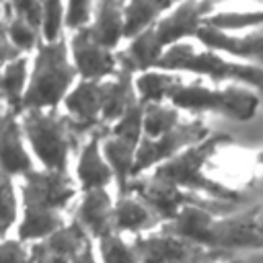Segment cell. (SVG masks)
Here are the masks:
<instances>
[{
    "label": "cell",
    "mask_w": 263,
    "mask_h": 263,
    "mask_svg": "<svg viewBox=\"0 0 263 263\" xmlns=\"http://www.w3.org/2000/svg\"><path fill=\"white\" fill-rule=\"evenodd\" d=\"M101 263H140L132 240H125L121 232H109L97 240Z\"/></svg>",
    "instance_id": "cell-26"
},
{
    "label": "cell",
    "mask_w": 263,
    "mask_h": 263,
    "mask_svg": "<svg viewBox=\"0 0 263 263\" xmlns=\"http://www.w3.org/2000/svg\"><path fill=\"white\" fill-rule=\"evenodd\" d=\"M220 2L224 0H181L171 12H166L158 23L152 25L160 49L166 51L177 43L195 39L205 21L216 12Z\"/></svg>",
    "instance_id": "cell-9"
},
{
    "label": "cell",
    "mask_w": 263,
    "mask_h": 263,
    "mask_svg": "<svg viewBox=\"0 0 263 263\" xmlns=\"http://www.w3.org/2000/svg\"><path fill=\"white\" fill-rule=\"evenodd\" d=\"M257 224H259V228H261V232H263V205L257 208Z\"/></svg>",
    "instance_id": "cell-33"
},
{
    "label": "cell",
    "mask_w": 263,
    "mask_h": 263,
    "mask_svg": "<svg viewBox=\"0 0 263 263\" xmlns=\"http://www.w3.org/2000/svg\"><path fill=\"white\" fill-rule=\"evenodd\" d=\"M90 240L92 238L86 234V230L72 220L29 247L35 263H74Z\"/></svg>",
    "instance_id": "cell-13"
},
{
    "label": "cell",
    "mask_w": 263,
    "mask_h": 263,
    "mask_svg": "<svg viewBox=\"0 0 263 263\" xmlns=\"http://www.w3.org/2000/svg\"><path fill=\"white\" fill-rule=\"evenodd\" d=\"M66 115L78 134L107 129L103 125V80H80L64 101Z\"/></svg>",
    "instance_id": "cell-12"
},
{
    "label": "cell",
    "mask_w": 263,
    "mask_h": 263,
    "mask_svg": "<svg viewBox=\"0 0 263 263\" xmlns=\"http://www.w3.org/2000/svg\"><path fill=\"white\" fill-rule=\"evenodd\" d=\"M23 134L31 152L47 171H68L70 154L78 140L72 119L58 109H31L21 113Z\"/></svg>",
    "instance_id": "cell-6"
},
{
    "label": "cell",
    "mask_w": 263,
    "mask_h": 263,
    "mask_svg": "<svg viewBox=\"0 0 263 263\" xmlns=\"http://www.w3.org/2000/svg\"><path fill=\"white\" fill-rule=\"evenodd\" d=\"M230 138L226 134H210L205 140L189 146L187 150H183L181 154L171 158L168 162L154 168L152 177L160 179V181H166V183H173V185H177L181 189H187L191 193H205L210 197H216L220 203H230L232 205V203L240 201V195L234 189L214 181L203 171L208 160Z\"/></svg>",
    "instance_id": "cell-5"
},
{
    "label": "cell",
    "mask_w": 263,
    "mask_h": 263,
    "mask_svg": "<svg viewBox=\"0 0 263 263\" xmlns=\"http://www.w3.org/2000/svg\"><path fill=\"white\" fill-rule=\"evenodd\" d=\"M76 74L70 41H66V37L55 41L41 39L31 62V78L25 92L23 113L31 109H58L64 105L66 97L76 86Z\"/></svg>",
    "instance_id": "cell-3"
},
{
    "label": "cell",
    "mask_w": 263,
    "mask_h": 263,
    "mask_svg": "<svg viewBox=\"0 0 263 263\" xmlns=\"http://www.w3.org/2000/svg\"><path fill=\"white\" fill-rule=\"evenodd\" d=\"M168 103H173L179 111L216 113L236 121H249L261 107V95L245 84H228L214 88L199 82L181 80L171 90Z\"/></svg>",
    "instance_id": "cell-7"
},
{
    "label": "cell",
    "mask_w": 263,
    "mask_h": 263,
    "mask_svg": "<svg viewBox=\"0 0 263 263\" xmlns=\"http://www.w3.org/2000/svg\"><path fill=\"white\" fill-rule=\"evenodd\" d=\"M257 164H259V168L263 171V150H261V152L257 154ZM261 175H263V173H261Z\"/></svg>",
    "instance_id": "cell-34"
},
{
    "label": "cell",
    "mask_w": 263,
    "mask_h": 263,
    "mask_svg": "<svg viewBox=\"0 0 263 263\" xmlns=\"http://www.w3.org/2000/svg\"><path fill=\"white\" fill-rule=\"evenodd\" d=\"M27 138L23 134L21 125V115L14 111L6 109L2 111V123H0V160H2V173L10 177H25L31 173L33 158L31 152L27 150Z\"/></svg>",
    "instance_id": "cell-15"
},
{
    "label": "cell",
    "mask_w": 263,
    "mask_h": 263,
    "mask_svg": "<svg viewBox=\"0 0 263 263\" xmlns=\"http://www.w3.org/2000/svg\"><path fill=\"white\" fill-rule=\"evenodd\" d=\"M205 25L228 33H242L263 25V10H220L214 12Z\"/></svg>",
    "instance_id": "cell-25"
},
{
    "label": "cell",
    "mask_w": 263,
    "mask_h": 263,
    "mask_svg": "<svg viewBox=\"0 0 263 263\" xmlns=\"http://www.w3.org/2000/svg\"><path fill=\"white\" fill-rule=\"evenodd\" d=\"M0 191H2V240L8 238V232L18 222V203H16V181L14 177L2 173L0 179Z\"/></svg>",
    "instance_id": "cell-27"
},
{
    "label": "cell",
    "mask_w": 263,
    "mask_h": 263,
    "mask_svg": "<svg viewBox=\"0 0 263 263\" xmlns=\"http://www.w3.org/2000/svg\"><path fill=\"white\" fill-rule=\"evenodd\" d=\"M29 55L14 58L10 62L2 64V99L4 107L14 111L16 115L23 113V103H25V92L29 86L31 70H29Z\"/></svg>",
    "instance_id": "cell-22"
},
{
    "label": "cell",
    "mask_w": 263,
    "mask_h": 263,
    "mask_svg": "<svg viewBox=\"0 0 263 263\" xmlns=\"http://www.w3.org/2000/svg\"><path fill=\"white\" fill-rule=\"evenodd\" d=\"M74 220L95 240L115 232V201L109 189L82 191V197L74 210Z\"/></svg>",
    "instance_id": "cell-17"
},
{
    "label": "cell",
    "mask_w": 263,
    "mask_h": 263,
    "mask_svg": "<svg viewBox=\"0 0 263 263\" xmlns=\"http://www.w3.org/2000/svg\"><path fill=\"white\" fill-rule=\"evenodd\" d=\"M90 31L105 47L115 51L119 41L125 39V0L97 2Z\"/></svg>",
    "instance_id": "cell-20"
},
{
    "label": "cell",
    "mask_w": 263,
    "mask_h": 263,
    "mask_svg": "<svg viewBox=\"0 0 263 263\" xmlns=\"http://www.w3.org/2000/svg\"><path fill=\"white\" fill-rule=\"evenodd\" d=\"M70 53L82 80H107L119 70L117 51L105 47L90 31V25L70 35Z\"/></svg>",
    "instance_id": "cell-11"
},
{
    "label": "cell",
    "mask_w": 263,
    "mask_h": 263,
    "mask_svg": "<svg viewBox=\"0 0 263 263\" xmlns=\"http://www.w3.org/2000/svg\"><path fill=\"white\" fill-rule=\"evenodd\" d=\"M107 129H99L88 136V140L82 144L76 160V183L82 191L92 189H107L115 177L113 171L103 154V138L107 136Z\"/></svg>",
    "instance_id": "cell-16"
},
{
    "label": "cell",
    "mask_w": 263,
    "mask_h": 263,
    "mask_svg": "<svg viewBox=\"0 0 263 263\" xmlns=\"http://www.w3.org/2000/svg\"><path fill=\"white\" fill-rule=\"evenodd\" d=\"M164 230L205 249H263V232L257 224V208L247 214L224 216L212 205H187Z\"/></svg>",
    "instance_id": "cell-2"
},
{
    "label": "cell",
    "mask_w": 263,
    "mask_h": 263,
    "mask_svg": "<svg viewBox=\"0 0 263 263\" xmlns=\"http://www.w3.org/2000/svg\"><path fill=\"white\" fill-rule=\"evenodd\" d=\"M95 0H66L64 10V31H78L92 25L95 18Z\"/></svg>",
    "instance_id": "cell-28"
},
{
    "label": "cell",
    "mask_w": 263,
    "mask_h": 263,
    "mask_svg": "<svg viewBox=\"0 0 263 263\" xmlns=\"http://www.w3.org/2000/svg\"><path fill=\"white\" fill-rule=\"evenodd\" d=\"M43 8V39L55 41L64 33L66 0H39Z\"/></svg>",
    "instance_id": "cell-29"
},
{
    "label": "cell",
    "mask_w": 263,
    "mask_h": 263,
    "mask_svg": "<svg viewBox=\"0 0 263 263\" xmlns=\"http://www.w3.org/2000/svg\"><path fill=\"white\" fill-rule=\"evenodd\" d=\"M0 263H35L31 257V247L18 238H4L0 245Z\"/></svg>",
    "instance_id": "cell-30"
},
{
    "label": "cell",
    "mask_w": 263,
    "mask_h": 263,
    "mask_svg": "<svg viewBox=\"0 0 263 263\" xmlns=\"http://www.w3.org/2000/svg\"><path fill=\"white\" fill-rule=\"evenodd\" d=\"M132 242L140 263H191L199 249L189 240L164 230L162 226L158 230L138 234Z\"/></svg>",
    "instance_id": "cell-14"
},
{
    "label": "cell",
    "mask_w": 263,
    "mask_h": 263,
    "mask_svg": "<svg viewBox=\"0 0 263 263\" xmlns=\"http://www.w3.org/2000/svg\"><path fill=\"white\" fill-rule=\"evenodd\" d=\"M181 123V111L173 103L144 105V138H158Z\"/></svg>",
    "instance_id": "cell-24"
},
{
    "label": "cell",
    "mask_w": 263,
    "mask_h": 263,
    "mask_svg": "<svg viewBox=\"0 0 263 263\" xmlns=\"http://www.w3.org/2000/svg\"><path fill=\"white\" fill-rule=\"evenodd\" d=\"M127 191L136 193L140 199H144L154 210V214L162 220V224L171 222L187 205H212L210 199H203L197 193L181 189V187H177L173 183L154 179L152 175L146 177V179H134L129 183Z\"/></svg>",
    "instance_id": "cell-10"
},
{
    "label": "cell",
    "mask_w": 263,
    "mask_h": 263,
    "mask_svg": "<svg viewBox=\"0 0 263 263\" xmlns=\"http://www.w3.org/2000/svg\"><path fill=\"white\" fill-rule=\"evenodd\" d=\"M4 6H8L16 16L27 18L43 31V8L39 0H4Z\"/></svg>",
    "instance_id": "cell-31"
},
{
    "label": "cell",
    "mask_w": 263,
    "mask_h": 263,
    "mask_svg": "<svg viewBox=\"0 0 263 263\" xmlns=\"http://www.w3.org/2000/svg\"><path fill=\"white\" fill-rule=\"evenodd\" d=\"M162 220L154 214V210L140 199L136 193H117L115 199V230L117 232H129L134 236L152 232Z\"/></svg>",
    "instance_id": "cell-19"
},
{
    "label": "cell",
    "mask_w": 263,
    "mask_h": 263,
    "mask_svg": "<svg viewBox=\"0 0 263 263\" xmlns=\"http://www.w3.org/2000/svg\"><path fill=\"white\" fill-rule=\"evenodd\" d=\"M74 263H99V259H97V255H95V251H92V242H88V245L84 247V251L76 257Z\"/></svg>",
    "instance_id": "cell-32"
},
{
    "label": "cell",
    "mask_w": 263,
    "mask_h": 263,
    "mask_svg": "<svg viewBox=\"0 0 263 263\" xmlns=\"http://www.w3.org/2000/svg\"><path fill=\"white\" fill-rule=\"evenodd\" d=\"M156 68L168 72H191L205 76L214 82H230V84H245L263 95V64H247L224 53L212 51L208 47H195L191 41L177 43L168 47Z\"/></svg>",
    "instance_id": "cell-4"
},
{
    "label": "cell",
    "mask_w": 263,
    "mask_h": 263,
    "mask_svg": "<svg viewBox=\"0 0 263 263\" xmlns=\"http://www.w3.org/2000/svg\"><path fill=\"white\" fill-rule=\"evenodd\" d=\"M76 183L68 171L33 168L23 177V218L16 226V238L37 242L66 224L64 210L76 197Z\"/></svg>",
    "instance_id": "cell-1"
},
{
    "label": "cell",
    "mask_w": 263,
    "mask_h": 263,
    "mask_svg": "<svg viewBox=\"0 0 263 263\" xmlns=\"http://www.w3.org/2000/svg\"><path fill=\"white\" fill-rule=\"evenodd\" d=\"M181 82V76L177 72L152 68L136 76V92L142 105L150 103H166L171 90Z\"/></svg>",
    "instance_id": "cell-23"
},
{
    "label": "cell",
    "mask_w": 263,
    "mask_h": 263,
    "mask_svg": "<svg viewBox=\"0 0 263 263\" xmlns=\"http://www.w3.org/2000/svg\"><path fill=\"white\" fill-rule=\"evenodd\" d=\"M181 0H125V39L129 41L158 23Z\"/></svg>",
    "instance_id": "cell-21"
},
{
    "label": "cell",
    "mask_w": 263,
    "mask_h": 263,
    "mask_svg": "<svg viewBox=\"0 0 263 263\" xmlns=\"http://www.w3.org/2000/svg\"><path fill=\"white\" fill-rule=\"evenodd\" d=\"M97 2H101V0H97Z\"/></svg>",
    "instance_id": "cell-35"
},
{
    "label": "cell",
    "mask_w": 263,
    "mask_h": 263,
    "mask_svg": "<svg viewBox=\"0 0 263 263\" xmlns=\"http://www.w3.org/2000/svg\"><path fill=\"white\" fill-rule=\"evenodd\" d=\"M195 41L201 47L230 55L234 60H253V62L263 64V35L259 33H249V35L228 33V31H220V29L203 25Z\"/></svg>",
    "instance_id": "cell-18"
},
{
    "label": "cell",
    "mask_w": 263,
    "mask_h": 263,
    "mask_svg": "<svg viewBox=\"0 0 263 263\" xmlns=\"http://www.w3.org/2000/svg\"><path fill=\"white\" fill-rule=\"evenodd\" d=\"M210 136V129L203 119H191V121H181L175 129L158 136V138H142L138 156H136V166H134V179H138L142 173L154 171L160 164L168 162L189 146L205 140Z\"/></svg>",
    "instance_id": "cell-8"
}]
</instances>
